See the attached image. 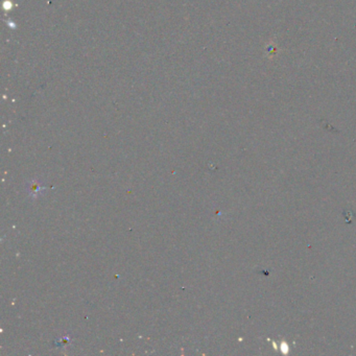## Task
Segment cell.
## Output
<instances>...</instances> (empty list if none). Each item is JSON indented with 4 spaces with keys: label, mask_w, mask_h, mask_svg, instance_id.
Returning a JSON list of instances; mask_svg holds the SVG:
<instances>
[{
    "label": "cell",
    "mask_w": 356,
    "mask_h": 356,
    "mask_svg": "<svg viewBox=\"0 0 356 356\" xmlns=\"http://www.w3.org/2000/svg\"><path fill=\"white\" fill-rule=\"evenodd\" d=\"M42 190H43V188L41 187V185L36 182H32L31 186L28 187V191H30V194L34 196H37L38 195H40Z\"/></svg>",
    "instance_id": "1"
}]
</instances>
